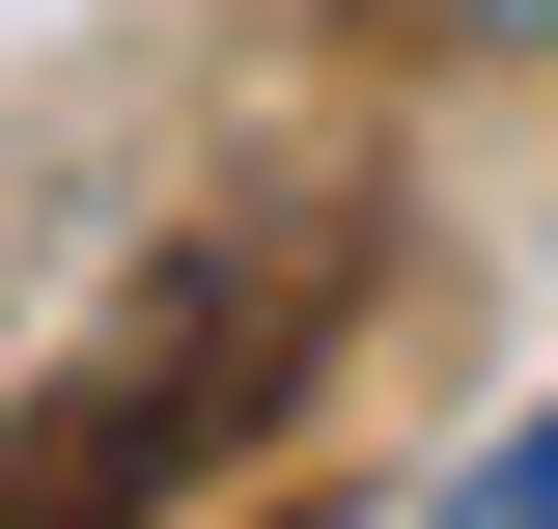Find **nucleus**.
I'll return each instance as SVG.
<instances>
[{"mask_svg":"<svg viewBox=\"0 0 558 529\" xmlns=\"http://www.w3.org/2000/svg\"><path fill=\"white\" fill-rule=\"evenodd\" d=\"M447 529H558V418H502V446L447 473Z\"/></svg>","mask_w":558,"mask_h":529,"instance_id":"obj_1","label":"nucleus"}]
</instances>
